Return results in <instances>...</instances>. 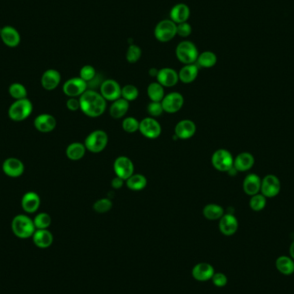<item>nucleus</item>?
<instances>
[{
	"label": "nucleus",
	"instance_id": "f257e3e1",
	"mask_svg": "<svg viewBox=\"0 0 294 294\" xmlns=\"http://www.w3.org/2000/svg\"><path fill=\"white\" fill-rule=\"evenodd\" d=\"M80 109L83 114L91 118L104 114L107 107V101L96 90H87L80 97Z\"/></svg>",
	"mask_w": 294,
	"mask_h": 294
},
{
	"label": "nucleus",
	"instance_id": "f03ea898",
	"mask_svg": "<svg viewBox=\"0 0 294 294\" xmlns=\"http://www.w3.org/2000/svg\"><path fill=\"white\" fill-rule=\"evenodd\" d=\"M11 230L19 239H28L34 235L35 229L34 221L27 215H17L11 222Z\"/></svg>",
	"mask_w": 294,
	"mask_h": 294
},
{
	"label": "nucleus",
	"instance_id": "7ed1b4c3",
	"mask_svg": "<svg viewBox=\"0 0 294 294\" xmlns=\"http://www.w3.org/2000/svg\"><path fill=\"white\" fill-rule=\"evenodd\" d=\"M108 143V136L104 130H95L84 140L85 148L92 153H102Z\"/></svg>",
	"mask_w": 294,
	"mask_h": 294
},
{
	"label": "nucleus",
	"instance_id": "20e7f679",
	"mask_svg": "<svg viewBox=\"0 0 294 294\" xmlns=\"http://www.w3.org/2000/svg\"><path fill=\"white\" fill-rule=\"evenodd\" d=\"M177 59L184 65L195 64L199 56L196 46L189 41H184L177 45L176 49Z\"/></svg>",
	"mask_w": 294,
	"mask_h": 294
},
{
	"label": "nucleus",
	"instance_id": "39448f33",
	"mask_svg": "<svg viewBox=\"0 0 294 294\" xmlns=\"http://www.w3.org/2000/svg\"><path fill=\"white\" fill-rule=\"evenodd\" d=\"M33 111V105L30 101L25 98L15 101L9 108V117L12 121H23L31 114Z\"/></svg>",
	"mask_w": 294,
	"mask_h": 294
},
{
	"label": "nucleus",
	"instance_id": "423d86ee",
	"mask_svg": "<svg viewBox=\"0 0 294 294\" xmlns=\"http://www.w3.org/2000/svg\"><path fill=\"white\" fill-rule=\"evenodd\" d=\"M154 35L160 42H169L177 35V25L170 19H164L157 25Z\"/></svg>",
	"mask_w": 294,
	"mask_h": 294
},
{
	"label": "nucleus",
	"instance_id": "0eeeda50",
	"mask_svg": "<svg viewBox=\"0 0 294 294\" xmlns=\"http://www.w3.org/2000/svg\"><path fill=\"white\" fill-rule=\"evenodd\" d=\"M234 163L232 153L225 149H218L212 156V164L215 170L221 172H228Z\"/></svg>",
	"mask_w": 294,
	"mask_h": 294
},
{
	"label": "nucleus",
	"instance_id": "6e6552de",
	"mask_svg": "<svg viewBox=\"0 0 294 294\" xmlns=\"http://www.w3.org/2000/svg\"><path fill=\"white\" fill-rule=\"evenodd\" d=\"M138 131L145 138L155 139L162 134V127L155 118L146 117L139 122Z\"/></svg>",
	"mask_w": 294,
	"mask_h": 294
},
{
	"label": "nucleus",
	"instance_id": "1a4fd4ad",
	"mask_svg": "<svg viewBox=\"0 0 294 294\" xmlns=\"http://www.w3.org/2000/svg\"><path fill=\"white\" fill-rule=\"evenodd\" d=\"M114 171L116 177L123 180H128L134 174V164L128 157H118L114 162Z\"/></svg>",
	"mask_w": 294,
	"mask_h": 294
},
{
	"label": "nucleus",
	"instance_id": "9d476101",
	"mask_svg": "<svg viewBox=\"0 0 294 294\" xmlns=\"http://www.w3.org/2000/svg\"><path fill=\"white\" fill-rule=\"evenodd\" d=\"M281 184L280 179L274 175H267L262 180L261 194L266 198H273L280 194Z\"/></svg>",
	"mask_w": 294,
	"mask_h": 294
},
{
	"label": "nucleus",
	"instance_id": "9b49d317",
	"mask_svg": "<svg viewBox=\"0 0 294 294\" xmlns=\"http://www.w3.org/2000/svg\"><path fill=\"white\" fill-rule=\"evenodd\" d=\"M161 104L164 112L169 114H176L184 106V96L178 92H171L164 96Z\"/></svg>",
	"mask_w": 294,
	"mask_h": 294
},
{
	"label": "nucleus",
	"instance_id": "f8f14e48",
	"mask_svg": "<svg viewBox=\"0 0 294 294\" xmlns=\"http://www.w3.org/2000/svg\"><path fill=\"white\" fill-rule=\"evenodd\" d=\"M100 94L105 100L114 102L121 97V85L114 80H104L101 84Z\"/></svg>",
	"mask_w": 294,
	"mask_h": 294
},
{
	"label": "nucleus",
	"instance_id": "ddd939ff",
	"mask_svg": "<svg viewBox=\"0 0 294 294\" xmlns=\"http://www.w3.org/2000/svg\"><path fill=\"white\" fill-rule=\"evenodd\" d=\"M88 85L81 78H73L67 80L63 85V92L67 97H78L83 95L87 90Z\"/></svg>",
	"mask_w": 294,
	"mask_h": 294
},
{
	"label": "nucleus",
	"instance_id": "4468645a",
	"mask_svg": "<svg viewBox=\"0 0 294 294\" xmlns=\"http://www.w3.org/2000/svg\"><path fill=\"white\" fill-rule=\"evenodd\" d=\"M0 37L4 45L9 48H16L21 42V35L17 28L12 26L6 25L1 28Z\"/></svg>",
	"mask_w": 294,
	"mask_h": 294
},
{
	"label": "nucleus",
	"instance_id": "2eb2a0df",
	"mask_svg": "<svg viewBox=\"0 0 294 294\" xmlns=\"http://www.w3.org/2000/svg\"><path fill=\"white\" fill-rule=\"evenodd\" d=\"M196 133V125L191 120H182L175 127V134L179 139H188Z\"/></svg>",
	"mask_w": 294,
	"mask_h": 294
},
{
	"label": "nucleus",
	"instance_id": "dca6fc26",
	"mask_svg": "<svg viewBox=\"0 0 294 294\" xmlns=\"http://www.w3.org/2000/svg\"><path fill=\"white\" fill-rule=\"evenodd\" d=\"M157 80L158 83H160L162 86L170 88L177 85L179 81V77L177 71H175L172 68L165 67L159 70Z\"/></svg>",
	"mask_w": 294,
	"mask_h": 294
},
{
	"label": "nucleus",
	"instance_id": "f3484780",
	"mask_svg": "<svg viewBox=\"0 0 294 294\" xmlns=\"http://www.w3.org/2000/svg\"><path fill=\"white\" fill-rule=\"evenodd\" d=\"M218 228L223 235H234L239 229V221L234 215L226 214L219 219Z\"/></svg>",
	"mask_w": 294,
	"mask_h": 294
},
{
	"label": "nucleus",
	"instance_id": "a211bd4d",
	"mask_svg": "<svg viewBox=\"0 0 294 294\" xmlns=\"http://www.w3.org/2000/svg\"><path fill=\"white\" fill-rule=\"evenodd\" d=\"M3 171L8 177H21L25 171V165L21 160L10 158L4 160L3 163Z\"/></svg>",
	"mask_w": 294,
	"mask_h": 294
},
{
	"label": "nucleus",
	"instance_id": "6ab92c4d",
	"mask_svg": "<svg viewBox=\"0 0 294 294\" xmlns=\"http://www.w3.org/2000/svg\"><path fill=\"white\" fill-rule=\"evenodd\" d=\"M214 273V267L207 263H198L192 270V275L198 281L212 280Z\"/></svg>",
	"mask_w": 294,
	"mask_h": 294
},
{
	"label": "nucleus",
	"instance_id": "aec40b11",
	"mask_svg": "<svg viewBox=\"0 0 294 294\" xmlns=\"http://www.w3.org/2000/svg\"><path fill=\"white\" fill-rule=\"evenodd\" d=\"M261 185L262 179L259 176H257L256 174H249L243 180L242 188L247 195L253 196L261 192Z\"/></svg>",
	"mask_w": 294,
	"mask_h": 294
},
{
	"label": "nucleus",
	"instance_id": "412c9836",
	"mask_svg": "<svg viewBox=\"0 0 294 294\" xmlns=\"http://www.w3.org/2000/svg\"><path fill=\"white\" fill-rule=\"evenodd\" d=\"M55 118L49 114H42L38 115L34 121L35 128L41 133H49L55 128Z\"/></svg>",
	"mask_w": 294,
	"mask_h": 294
},
{
	"label": "nucleus",
	"instance_id": "4be33fe9",
	"mask_svg": "<svg viewBox=\"0 0 294 294\" xmlns=\"http://www.w3.org/2000/svg\"><path fill=\"white\" fill-rule=\"evenodd\" d=\"M61 80L60 73L54 69L47 70L45 73L42 74V85L45 90H53L59 86Z\"/></svg>",
	"mask_w": 294,
	"mask_h": 294
},
{
	"label": "nucleus",
	"instance_id": "5701e85b",
	"mask_svg": "<svg viewBox=\"0 0 294 294\" xmlns=\"http://www.w3.org/2000/svg\"><path fill=\"white\" fill-rule=\"evenodd\" d=\"M255 164V158L251 153H241L234 159L233 167L238 172H244L250 170Z\"/></svg>",
	"mask_w": 294,
	"mask_h": 294
},
{
	"label": "nucleus",
	"instance_id": "b1692460",
	"mask_svg": "<svg viewBox=\"0 0 294 294\" xmlns=\"http://www.w3.org/2000/svg\"><path fill=\"white\" fill-rule=\"evenodd\" d=\"M170 20L176 25L185 23L190 17V9L185 4H177L174 5L170 11Z\"/></svg>",
	"mask_w": 294,
	"mask_h": 294
},
{
	"label": "nucleus",
	"instance_id": "393cba45",
	"mask_svg": "<svg viewBox=\"0 0 294 294\" xmlns=\"http://www.w3.org/2000/svg\"><path fill=\"white\" fill-rule=\"evenodd\" d=\"M41 206V198L35 192H28L23 196L22 208L28 214H33L38 210Z\"/></svg>",
	"mask_w": 294,
	"mask_h": 294
},
{
	"label": "nucleus",
	"instance_id": "a878e982",
	"mask_svg": "<svg viewBox=\"0 0 294 294\" xmlns=\"http://www.w3.org/2000/svg\"><path fill=\"white\" fill-rule=\"evenodd\" d=\"M32 238L35 246H37L40 249H47L52 245L53 242V234L48 229L36 230Z\"/></svg>",
	"mask_w": 294,
	"mask_h": 294
},
{
	"label": "nucleus",
	"instance_id": "bb28decb",
	"mask_svg": "<svg viewBox=\"0 0 294 294\" xmlns=\"http://www.w3.org/2000/svg\"><path fill=\"white\" fill-rule=\"evenodd\" d=\"M129 109V102L123 99L122 97L114 101L109 107V114L115 120L124 117Z\"/></svg>",
	"mask_w": 294,
	"mask_h": 294
},
{
	"label": "nucleus",
	"instance_id": "cd10ccee",
	"mask_svg": "<svg viewBox=\"0 0 294 294\" xmlns=\"http://www.w3.org/2000/svg\"><path fill=\"white\" fill-rule=\"evenodd\" d=\"M199 66L196 64L185 65L178 73L179 81L184 83H191L197 79Z\"/></svg>",
	"mask_w": 294,
	"mask_h": 294
},
{
	"label": "nucleus",
	"instance_id": "c85d7f7f",
	"mask_svg": "<svg viewBox=\"0 0 294 294\" xmlns=\"http://www.w3.org/2000/svg\"><path fill=\"white\" fill-rule=\"evenodd\" d=\"M86 153L84 144L80 142H74L70 144L66 148V154L67 158L72 161H79L82 160Z\"/></svg>",
	"mask_w": 294,
	"mask_h": 294
},
{
	"label": "nucleus",
	"instance_id": "c756f323",
	"mask_svg": "<svg viewBox=\"0 0 294 294\" xmlns=\"http://www.w3.org/2000/svg\"><path fill=\"white\" fill-rule=\"evenodd\" d=\"M278 271L284 275H291L294 273V260L291 256H281L275 262Z\"/></svg>",
	"mask_w": 294,
	"mask_h": 294
},
{
	"label": "nucleus",
	"instance_id": "7c9ffc66",
	"mask_svg": "<svg viewBox=\"0 0 294 294\" xmlns=\"http://www.w3.org/2000/svg\"><path fill=\"white\" fill-rule=\"evenodd\" d=\"M126 184L130 190H143L147 186V179L141 174H134L128 180H126Z\"/></svg>",
	"mask_w": 294,
	"mask_h": 294
},
{
	"label": "nucleus",
	"instance_id": "2f4dec72",
	"mask_svg": "<svg viewBox=\"0 0 294 294\" xmlns=\"http://www.w3.org/2000/svg\"><path fill=\"white\" fill-rule=\"evenodd\" d=\"M203 215L205 218L209 220H217L220 219L222 216L225 214L224 208L218 204H208L203 208Z\"/></svg>",
	"mask_w": 294,
	"mask_h": 294
},
{
	"label": "nucleus",
	"instance_id": "473e14b6",
	"mask_svg": "<svg viewBox=\"0 0 294 294\" xmlns=\"http://www.w3.org/2000/svg\"><path fill=\"white\" fill-rule=\"evenodd\" d=\"M217 56L211 51H205L198 56L196 65L203 68H211L217 63Z\"/></svg>",
	"mask_w": 294,
	"mask_h": 294
},
{
	"label": "nucleus",
	"instance_id": "72a5a7b5",
	"mask_svg": "<svg viewBox=\"0 0 294 294\" xmlns=\"http://www.w3.org/2000/svg\"><path fill=\"white\" fill-rule=\"evenodd\" d=\"M147 95L152 102H162L164 97V87L158 82L151 83L147 87Z\"/></svg>",
	"mask_w": 294,
	"mask_h": 294
},
{
	"label": "nucleus",
	"instance_id": "f704fd0d",
	"mask_svg": "<svg viewBox=\"0 0 294 294\" xmlns=\"http://www.w3.org/2000/svg\"><path fill=\"white\" fill-rule=\"evenodd\" d=\"M33 221L36 230H44L49 228L52 223V219L50 215L46 213H41L35 216Z\"/></svg>",
	"mask_w": 294,
	"mask_h": 294
},
{
	"label": "nucleus",
	"instance_id": "c9c22d12",
	"mask_svg": "<svg viewBox=\"0 0 294 294\" xmlns=\"http://www.w3.org/2000/svg\"><path fill=\"white\" fill-rule=\"evenodd\" d=\"M121 97L129 103L136 100L138 97V88L133 84L125 85L121 88Z\"/></svg>",
	"mask_w": 294,
	"mask_h": 294
},
{
	"label": "nucleus",
	"instance_id": "e433bc0d",
	"mask_svg": "<svg viewBox=\"0 0 294 294\" xmlns=\"http://www.w3.org/2000/svg\"><path fill=\"white\" fill-rule=\"evenodd\" d=\"M266 205L267 198L262 194L253 195L249 201V207L255 212L262 211L265 208Z\"/></svg>",
	"mask_w": 294,
	"mask_h": 294
},
{
	"label": "nucleus",
	"instance_id": "4c0bfd02",
	"mask_svg": "<svg viewBox=\"0 0 294 294\" xmlns=\"http://www.w3.org/2000/svg\"><path fill=\"white\" fill-rule=\"evenodd\" d=\"M9 93L16 100L25 99L27 97V90L22 83H14L9 88Z\"/></svg>",
	"mask_w": 294,
	"mask_h": 294
},
{
	"label": "nucleus",
	"instance_id": "58836bf2",
	"mask_svg": "<svg viewBox=\"0 0 294 294\" xmlns=\"http://www.w3.org/2000/svg\"><path fill=\"white\" fill-rule=\"evenodd\" d=\"M113 207V202L107 198H102L100 200H97L93 204L94 211L98 214H105L110 211Z\"/></svg>",
	"mask_w": 294,
	"mask_h": 294
},
{
	"label": "nucleus",
	"instance_id": "ea45409f",
	"mask_svg": "<svg viewBox=\"0 0 294 294\" xmlns=\"http://www.w3.org/2000/svg\"><path fill=\"white\" fill-rule=\"evenodd\" d=\"M141 49L138 46L132 44V45L129 46V48L128 49L126 58H127L128 62L134 64V63L138 62V59L141 58Z\"/></svg>",
	"mask_w": 294,
	"mask_h": 294
},
{
	"label": "nucleus",
	"instance_id": "a19ab883",
	"mask_svg": "<svg viewBox=\"0 0 294 294\" xmlns=\"http://www.w3.org/2000/svg\"><path fill=\"white\" fill-rule=\"evenodd\" d=\"M122 128L125 132L128 134H134L138 131L139 121L134 117L125 118L122 121Z\"/></svg>",
	"mask_w": 294,
	"mask_h": 294
},
{
	"label": "nucleus",
	"instance_id": "79ce46f5",
	"mask_svg": "<svg viewBox=\"0 0 294 294\" xmlns=\"http://www.w3.org/2000/svg\"><path fill=\"white\" fill-rule=\"evenodd\" d=\"M80 75V78H81L83 81H85L88 83L96 78L97 73H96V70H95L93 66L86 65V66H83L81 68Z\"/></svg>",
	"mask_w": 294,
	"mask_h": 294
},
{
	"label": "nucleus",
	"instance_id": "37998d69",
	"mask_svg": "<svg viewBox=\"0 0 294 294\" xmlns=\"http://www.w3.org/2000/svg\"><path fill=\"white\" fill-rule=\"evenodd\" d=\"M147 112L151 117L156 118L161 116L164 111L161 102H151L147 106Z\"/></svg>",
	"mask_w": 294,
	"mask_h": 294
},
{
	"label": "nucleus",
	"instance_id": "c03bdc74",
	"mask_svg": "<svg viewBox=\"0 0 294 294\" xmlns=\"http://www.w3.org/2000/svg\"><path fill=\"white\" fill-rule=\"evenodd\" d=\"M191 33H192V27L187 22L177 25V35L185 38V37L189 36Z\"/></svg>",
	"mask_w": 294,
	"mask_h": 294
},
{
	"label": "nucleus",
	"instance_id": "a18cd8bd",
	"mask_svg": "<svg viewBox=\"0 0 294 294\" xmlns=\"http://www.w3.org/2000/svg\"><path fill=\"white\" fill-rule=\"evenodd\" d=\"M212 280H213V283L214 284V286L218 287H225L228 282L227 277L225 273H214V276L212 278Z\"/></svg>",
	"mask_w": 294,
	"mask_h": 294
},
{
	"label": "nucleus",
	"instance_id": "49530a36",
	"mask_svg": "<svg viewBox=\"0 0 294 294\" xmlns=\"http://www.w3.org/2000/svg\"><path fill=\"white\" fill-rule=\"evenodd\" d=\"M66 107L71 111H77L80 109V99H77V97H70L66 102Z\"/></svg>",
	"mask_w": 294,
	"mask_h": 294
},
{
	"label": "nucleus",
	"instance_id": "de8ad7c7",
	"mask_svg": "<svg viewBox=\"0 0 294 294\" xmlns=\"http://www.w3.org/2000/svg\"><path fill=\"white\" fill-rule=\"evenodd\" d=\"M125 180L121 179L120 177H115L113 180L111 181V187L114 189H120L123 187Z\"/></svg>",
	"mask_w": 294,
	"mask_h": 294
},
{
	"label": "nucleus",
	"instance_id": "09e8293b",
	"mask_svg": "<svg viewBox=\"0 0 294 294\" xmlns=\"http://www.w3.org/2000/svg\"><path fill=\"white\" fill-rule=\"evenodd\" d=\"M289 252H290V256L294 260V241L291 243L290 249H289Z\"/></svg>",
	"mask_w": 294,
	"mask_h": 294
},
{
	"label": "nucleus",
	"instance_id": "8fccbe9b",
	"mask_svg": "<svg viewBox=\"0 0 294 294\" xmlns=\"http://www.w3.org/2000/svg\"><path fill=\"white\" fill-rule=\"evenodd\" d=\"M158 73H159V70L155 69V68H152L150 70L149 74L152 77L158 76Z\"/></svg>",
	"mask_w": 294,
	"mask_h": 294
}]
</instances>
